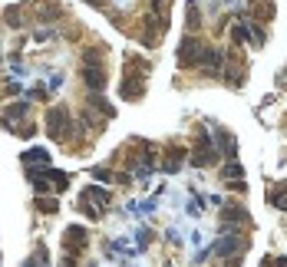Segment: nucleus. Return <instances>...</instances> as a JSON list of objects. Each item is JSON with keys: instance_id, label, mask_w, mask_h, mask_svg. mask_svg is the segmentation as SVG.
I'll use <instances>...</instances> for the list:
<instances>
[{"instance_id": "11", "label": "nucleus", "mask_w": 287, "mask_h": 267, "mask_svg": "<svg viewBox=\"0 0 287 267\" xmlns=\"http://www.w3.org/2000/svg\"><path fill=\"white\" fill-rule=\"evenodd\" d=\"M89 106H93V109H96V112H106V116H112L109 102H106V99H99V96H89Z\"/></svg>"}, {"instance_id": "14", "label": "nucleus", "mask_w": 287, "mask_h": 267, "mask_svg": "<svg viewBox=\"0 0 287 267\" xmlns=\"http://www.w3.org/2000/svg\"><path fill=\"white\" fill-rule=\"evenodd\" d=\"M3 17H7V23H10V27H17V23H20V7H10Z\"/></svg>"}, {"instance_id": "8", "label": "nucleus", "mask_w": 287, "mask_h": 267, "mask_svg": "<svg viewBox=\"0 0 287 267\" xmlns=\"http://www.w3.org/2000/svg\"><path fill=\"white\" fill-rule=\"evenodd\" d=\"M73 247H76V251L86 247V228H76V224L66 228V251H73Z\"/></svg>"}, {"instance_id": "3", "label": "nucleus", "mask_w": 287, "mask_h": 267, "mask_svg": "<svg viewBox=\"0 0 287 267\" xmlns=\"http://www.w3.org/2000/svg\"><path fill=\"white\" fill-rule=\"evenodd\" d=\"M145 96V73L135 76L126 69V83H122V99H142Z\"/></svg>"}, {"instance_id": "4", "label": "nucleus", "mask_w": 287, "mask_h": 267, "mask_svg": "<svg viewBox=\"0 0 287 267\" xmlns=\"http://www.w3.org/2000/svg\"><path fill=\"white\" fill-rule=\"evenodd\" d=\"M195 165H215L218 162V152H215V145L208 142V132H201V142L195 148V158H191Z\"/></svg>"}, {"instance_id": "1", "label": "nucleus", "mask_w": 287, "mask_h": 267, "mask_svg": "<svg viewBox=\"0 0 287 267\" xmlns=\"http://www.w3.org/2000/svg\"><path fill=\"white\" fill-rule=\"evenodd\" d=\"M46 129L53 135L56 142H63L69 135V109L66 106H53V109L46 112Z\"/></svg>"}, {"instance_id": "6", "label": "nucleus", "mask_w": 287, "mask_h": 267, "mask_svg": "<svg viewBox=\"0 0 287 267\" xmlns=\"http://www.w3.org/2000/svg\"><path fill=\"white\" fill-rule=\"evenodd\" d=\"M83 76H86V86L93 89V92L106 89V69L102 66H86V63H83Z\"/></svg>"}, {"instance_id": "16", "label": "nucleus", "mask_w": 287, "mask_h": 267, "mask_svg": "<svg viewBox=\"0 0 287 267\" xmlns=\"http://www.w3.org/2000/svg\"><path fill=\"white\" fill-rule=\"evenodd\" d=\"M93 178H96V181H112V175L106 168H93Z\"/></svg>"}, {"instance_id": "2", "label": "nucleus", "mask_w": 287, "mask_h": 267, "mask_svg": "<svg viewBox=\"0 0 287 267\" xmlns=\"http://www.w3.org/2000/svg\"><path fill=\"white\" fill-rule=\"evenodd\" d=\"M201 53H205V43H201L198 36H185V40L178 43V63H182V66H195L201 59Z\"/></svg>"}, {"instance_id": "12", "label": "nucleus", "mask_w": 287, "mask_h": 267, "mask_svg": "<svg viewBox=\"0 0 287 267\" xmlns=\"http://www.w3.org/2000/svg\"><path fill=\"white\" fill-rule=\"evenodd\" d=\"M86 195H89V198H96L99 205H109V191H102V188H89Z\"/></svg>"}, {"instance_id": "7", "label": "nucleus", "mask_w": 287, "mask_h": 267, "mask_svg": "<svg viewBox=\"0 0 287 267\" xmlns=\"http://www.w3.org/2000/svg\"><path fill=\"white\" fill-rule=\"evenodd\" d=\"M244 247H248V241H244L241 234H228V237H221V241H218V247H215V251H218V254H224V257H228V254H234V251L241 254Z\"/></svg>"}, {"instance_id": "13", "label": "nucleus", "mask_w": 287, "mask_h": 267, "mask_svg": "<svg viewBox=\"0 0 287 267\" xmlns=\"http://www.w3.org/2000/svg\"><path fill=\"white\" fill-rule=\"evenodd\" d=\"M36 208H43V214H53L56 211V201L53 198H50V201H46V198H36Z\"/></svg>"}, {"instance_id": "10", "label": "nucleus", "mask_w": 287, "mask_h": 267, "mask_svg": "<svg viewBox=\"0 0 287 267\" xmlns=\"http://www.w3.org/2000/svg\"><path fill=\"white\" fill-rule=\"evenodd\" d=\"M23 165L33 168V165H50V152H43V148H30L27 155H23Z\"/></svg>"}, {"instance_id": "5", "label": "nucleus", "mask_w": 287, "mask_h": 267, "mask_svg": "<svg viewBox=\"0 0 287 267\" xmlns=\"http://www.w3.org/2000/svg\"><path fill=\"white\" fill-rule=\"evenodd\" d=\"M198 66H201V73L218 76V73H221V53H218V50H211V46H205V53H201Z\"/></svg>"}, {"instance_id": "17", "label": "nucleus", "mask_w": 287, "mask_h": 267, "mask_svg": "<svg viewBox=\"0 0 287 267\" xmlns=\"http://www.w3.org/2000/svg\"><path fill=\"white\" fill-rule=\"evenodd\" d=\"M234 175H241V168H238V165H224V178H234Z\"/></svg>"}, {"instance_id": "9", "label": "nucleus", "mask_w": 287, "mask_h": 267, "mask_svg": "<svg viewBox=\"0 0 287 267\" xmlns=\"http://www.w3.org/2000/svg\"><path fill=\"white\" fill-rule=\"evenodd\" d=\"M244 221H248L244 208H224V214H221V228H231V224H244Z\"/></svg>"}, {"instance_id": "15", "label": "nucleus", "mask_w": 287, "mask_h": 267, "mask_svg": "<svg viewBox=\"0 0 287 267\" xmlns=\"http://www.w3.org/2000/svg\"><path fill=\"white\" fill-rule=\"evenodd\" d=\"M198 23H201V17H198V10L191 7V10H188V30H198Z\"/></svg>"}]
</instances>
